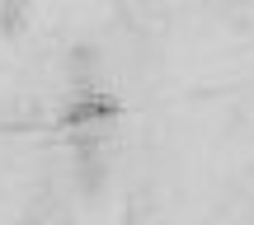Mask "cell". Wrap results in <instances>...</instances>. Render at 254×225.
I'll return each mask as SVG.
<instances>
[{
    "instance_id": "6da1fadb",
    "label": "cell",
    "mask_w": 254,
    "mask_h": 225,
    "mask_svg": "<svg viewBox=\"0 0 254 225\" xmlns=\"http://www.w3.org/2000/svg\"><path fill=\"white\" fill-rule=\"evenodd\" d=\"M33 225H38V221H33Z\"/></svg>"
}]
</instances>
